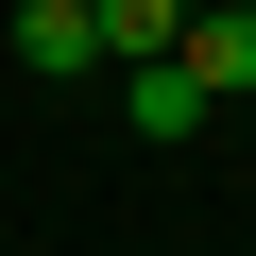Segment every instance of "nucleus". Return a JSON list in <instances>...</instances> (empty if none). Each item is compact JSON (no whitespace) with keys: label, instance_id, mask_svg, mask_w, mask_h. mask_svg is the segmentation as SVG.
<instances>
[{"label":"nucleus","instance_id":"nucleus-4","mask_svg":"<svg viewBox=\"0 0 256 256\" xmlns=\"http://www.w3.org/2000/svg\"><path fill=\"white\" fill-rule=\"evenodd\" d=\"M86 18H102V52H171V34H188V0H86Z\"/></svg>","mask_w":256,"mask_h":256},{"label":"nucleus","instance_id":"nucleus-2","mask_svg":"<svg viewBox=\"0 0 256 256\" xmlns=\"http://www.w3.org/2000/svg\"><path fill=\"white\" fill-rule=\"evenodd\" d=\"M120 102H137V137H205V86H188V52H120Z\"/></svg>","mask_w":256,"mask_h":256},{"label":"nucleus","instance_id":"nucleus-3","mask_svg":"<svg viewBox=\"0 0 256 256\" xmlns=\"http://www.w3.org/2000/svg\"><path fill=\"white\" fill-rule=\"evenodd\" d=\"M18 68L34 86H86L102 68V18H86V0H18Z\"/></svg>","mask_w":256,"mask_h":256},{"label":"nucleus","instance_id":"nucleus-5","mask_svg":"<svg viewBox=\"0 0 256 256\" xmlns=\"http://www.w3.org/2000/svg\"><path fill=\"white\" fill-rule=\"evenodd\" d=\"M239 18H256V0H239Z\"/></svg>","mask_w":256,"mask_h":256},{"label":"nucleus","instance_id":"nucleus-1","mask_svg":"<svg viewBox=\"0 0 256 256\" xmlns=\"http://www.w3.org/2000/svg\"><path fill=\"white\" fill-rule=\"evenodd\" d=\"M171 52H188L205 102H256V18H239V0H188V34H171Z\"/></svg>","mask_w":256,"mask_h":256}]
</instances>
